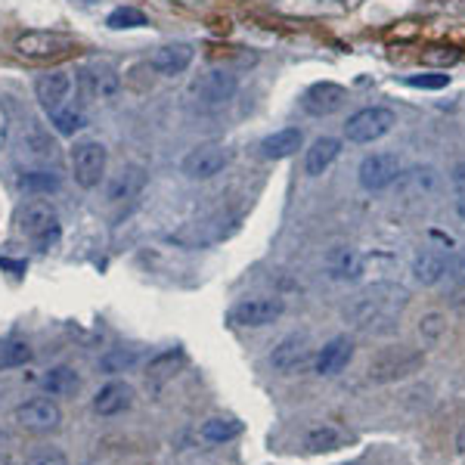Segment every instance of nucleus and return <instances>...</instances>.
Instances as JSON below:
<instances>
[{"mask_svg": "<svg viewBox=\"0 0 465 465\" xmlns=\"http://www.w3.org/2000/svg\"><path fill=\"white\" fill-rule=\"evenodd\" d=\"M409 305V292L400 282H373L345 305V320L369 335H394Z\"/></svg>", "mask_w": 465, "mask_h": 465, "instance_id": "f257e3e1", "label": "nucleus"}, {"mask_svg": "<svg viewBox=\"0 0 465 465\" xmlns=\"http://www.w3.org/2000/svg\"><path fill=\"white\" fill-rule=\"evenodd\" d=\"M236 87H239V81H236L233 72H227V69L205 72L199 81H193L190 93H186L190 109L202 112V116H211V112L227 109L230 99L236 97Z\"/></svg>", "mask_w": 465, "mask_h": 465, "instance_id": "f03ea898", "label": "nucleus"}, {"mask_svg": "<svg viewBox=\"0 0 465 465\" xmlns=\"http://www.w3.org/2000/svg\"><path fill=\"white\" fill-rule=\"evenodd\" d=\"M16 53L31 63H50V59H63L72 50H78V40L63 31H25L16 38Z\"/></svg>", "mask_w": 465, "mask_h": 465, "instance_id": "7ed1b4c3", "label": "nucleus"}, {"mask_svg": "<svg viewBox=\"0 0 465 465\" xmlns=\"http://www.w3.org/2000/svg\"><path fill=\"white\" fill-rule=\"evenodd\" d=\"M106 165H109V152L99 140H78L72 146V174H75V184L84 190H97L103 184Z\"/></svg>", "mask_w": 465, "mask_h": 465, "instance_id": "20e7f679", "label": "nucleus"}, {"mask_svg": "<svg viewBox=\"0 0 465 465\" xmlns=\"http://www.w3.org/2000/svg\"><path fill=\"white\" fill-rule=\"evenodd\" d=\"M397 125V116L388 109V106H366V109L354 112L345 125V137L348 143H375L382 140L385 133L394 131Z\"/></svg>", "mask_w": 465, "mask_h": 465, "instance_id": "39448f33", "label": "nucleus"}, {"mask_svg": "<svg viewBox=\"0 0 465 465\" xmlns=\"http://www.w3.org/2000/svg\"><path fill=\"white\" fill-rule=\"evenodd\" d=\"M19 230L29 236L40 252H47V248L56 245L59 239V218L47 202H29V205L19 211Z\"/></svg>", "mask_w": 465, "mask_h": 465, "instance_id": "423d86ee", "label": "nucleus"}, {"mask_svg": "<svg viewBox=\"0 0 465 465\" xmlns=\"http://www.w3.org/2000/svg\"><path fill=\"white\" fill-rule=\"evenodd\" d=\"M230 161H233L230 146H224V143H202V146H195V150H190L184 155V161H180V171H184L190 180H211V177H218V174L224 171Z\"/></svg>", "mask_w": 465, "mask_h": 465, "instance_id": "0eeeda50", "label": "nucleus"}, {"mask_svg": "<svg viewBox=\"0 0 465 465\" xmlns=\"http://www.w3.org/2000/svg\"><path fill=\"white\" fill-rule=\"evenodd\" d=\"M422 366V354L413 348H388L369 360V382H397Z\"/></svg>", "mask_w": 465, "mask_h": 465, "instance_id": "6e6552de", "label": "nucleus"}, {"mask_svg": "<svg viewBox=\"0 0 465 465\" xmlns=\"http://www.w3.org/2000/svg\"><path fill=\"white\" fill-rule=\"evenodd\" d=\"M400 159L394 152H373L360 161V171H357V180H360L363 190L369 193H382L388 186H394L400 180Z\"/></svg>", "mask_w": 465, "mask_h": 465, "instance_id": "1a4fd4ad", "label": "nucleus"}, {"mask_svg": "<svg viewBox=\"0 0 465 465\" xmlns=\"http://www.w3.org/2000/svg\"><path fill=\"white\" fill-rule=\"evenodd\" d=\"M286 314V301L282 298H245L239 305L230 307V323L242 329H261V326H271L280 316Z\"/></svg>", "mask_w": 465, "mask_h": 465, "instance_id": "9d476101", "label": "nucleus"}, {"mask_svg": "<svg viewBox=\"0 0 465 465\" xmlns=\"http://www.w3.org/2000/svg\"><path fill=\"white\" fill-rule=\"evenodd\" d=\"M78 84L81 90H84L87 99H103V103H109V99L118 97L121 90V78H118V69L109 63H90L81 69L78 75Z\"/></svg>", "mask_w": 465, "mask_h": 465, "instance_id": "9b49d317", "label": "nucleus"}, {"mask_svg": "<svg viewBox=\"0 0 465 465\" xmlns=\"http://www.w3.org/2000/svg\"><path fill=\"white\" fill-rule=\"evenodd\" d=\"M16 422L31 435H50V431L63 426V409L50 397H35V400L22 403L16 409Z\"/></svg>", "mask_w": 465, "mask_h": 465, "instance_id": "f8f14e48", "label": "nucleus"}, {"mask_svg": "<svg viewBox=\"0 0 465 465\" xmlns=\"http://www.w3.org/2000/svg\"><path fill=\"white\" fill-rule=\"evenodd\" d=\"M348 99V90L335 81H316L310 84L305 93H301V109L314 118H329L345 106Z\"/></svg>", "mask_w": 465, "mask_h": 465, "instance_id": "ddd939ff", "label": "nucleus"}, {"mask_svg": "<svg viewBox=\"0 0 465 465\" xmlns=\"http://www.w3.org/2000/svg\"><path fill=\"white\" fill-rule=\"evenodd\" d=\"M307 360H310V339L305 332L286 335V339H282L280 345L273 348V354H271V363L276 369H280V373H286V375L305 369Z\"/></svg>", "mask_w": 465, "mask_h": 465, "instance_id": "4468645a", "label": "nucleus"}, {"mask_svg": "<svg viewBox=\"0 0 465 465\" xmlns=\"http://www.w3.org/2000/svg\"><path fill=\"white\" fill-rule=\"evenodd\" d=\"M323 264H326V273L335 282H354L363 276V254L354 245H332L323 258Z\"/></svg>", "mask_w": 465, "mask_h": 465, "instance_id": "2eb2a0df", "label": "nucleus"}, {"mask_svg": "<svg viewBox=\"0 0 465 465\" xmlns=\"http://www.w3.org/2000/svg\"><path fill=\"white\" fill-rule=\"evenodd\" d=\"M69 93H72V75H69V72H47V75H40L35 81L38 103L44 106L50 116L63 109L65 99H69Z\"/></svg>", "mask_w": 465, "mask_h": 465, "instance_id": "dca6fc26", "label": "nucleus"}, {"mask_svg": "<svg viewBox=\"0 0 465 465\" xmlns=\"http://www.w3.org/2000/svg\"><path fill=\"white\" fill-rule=\"evenodd\" d=\"M305 450L307 453H332V450H341L350 441V435L345 428L332 426V422H314V426L305 428Z\"/></svg>", "mask_w": 465, "mask_h": 465, "instance_id": "f3484780", "label": "nucleus"}, {"mask_svg": "<svg viewBox=\"0 0 465 465\" xmlns=\"http://www.w3.org/2000/svg\"><path fill=\"white\" fill-rule=\"evenodd\" d=\"M193 47L190 44H165V47H159V50L152 53L150 56V65L159 75H184L186 69H190V63H193Z\"/></svg>", "mask_w": 465, "mask_h": 465, "instance_id": "a211bd4d", "label": "nucleus"}, {"mask_svg": "<svg viewBox=\"0 0 465 465\" xmlns=\"http://www.w3.org/2000/svg\"><path fill=\"white\" fill-rule=\"evenodd\" d=\"M133 407V388L127 382H109L106 388H99V394L93 397V413L97 416H121L125 409Z\"/></svg>", "mask_w": 465, "mask_h": 465, "instance_id": "6ab92c4d", "label": "nucleus"}, {"mask_svg": "<svg viewBox=\"0 0 465 465\" xmlns=\"http://www.w3.org/2000/svg\"><path fill=\"white\" fill-rule=\"evenodd\" d=\"M447 276V252L441 248H422L413 258V280L419 286H437Z\"/></svg>", "mask_w": 465, "mask_h": 465, "instance_id": "aec40b11", "label": "nucleus"}, {"mask_svg": "<svg viewBox=\"0 0 465 465\" xmlns=\"http://www.w3.org/2000/svg\"><path fill=\"white\" fill-rule=\"evenodd\" d=\"M341 155V140L339 137H320L310 143V150L305 155V171L310 177H320L332 168V161Z\"/></svg>", "mask_w": 465, "mask_h": 465, "instance_id": "412c9836", "label": "nucleus"}, {"mask_svg": "<svg viewBox=\"0 0 465 465\" xmlns=\"http://www.w3.org/2000/svg\"><path fill=\"white\" fill-rule=\"evenodd\" d=\"M301 140L305 137H301L298 127H282V131H273L271 137L261 140V155L271 161H282L301 150Z\"/></svg>", "mask_w": 465, "mask_h": 465, "instance_id": "4be33fe9", "label": "nucleus"}, {"mask_svg": "<svg viewBox=\"0 0 465 465\" xmlns=\"http://www.w3.org/2000/svg\"><path fill=\"white\" fill-rule=\"evenodd\" d=\"M350 357H354V341L345 339V335H341V339H332L320 350V357H316V373L320 375L341 373V369L350 363Z\"/></svg>", "mask_w": 465, "mask_h": 465, "instance_id": "5701e85b", "label": "nucleus"}, {"mask_svg": "<svg viewBox=\"0 0 465 465\" xmlns=\"http://www.w3.org/2000/svg\"><path fill=\"white\" fill-rule=\"evenodd\" d=\"M143 184H146V174H143V168H137V165H127V168H121V174L116 180L109 184V202H125V199H133L140 190H143Z\"/></svg>", "mask_w": 465, "mask_h": 465, "instance_id": "b1692460", "label": "nucleus"}, {"mask_svg": "<svg viewBox=\"0 0 465 465\" xmlns=\"http://www.w3.org/2000/svg\"><path fill=\"white\" fill-rule=\"evenodd\" d=\"M40 385H44V391L50 397H72L75 391L81 388V379H78V373L75 369H69V366H56V369H50V373L40 379Z\"/></svg>", "mask_w": 465, "mask_h": 465, "instance_id": "393cba45", "label": "nucleus"}, {"mask_svg": "<svg viewBox=\"0 0 465 465\" xmlns=\"http://www.w3.org/2000/svg\"><path fill=\"white\" fill-rule=\"evenodd\" d=\"M242 435V422L236 419H208L202 426V437L211 443H224V441H233V437Z\"/></svg>", "mask_w": 465, "mask_h": 465, "instance_id": "a878e982", "label": "nucleus"}, {"mask_svg": "<svg viewBox=\"0 0 465 465\" xmlns=\"http://www.w3.org/2000/svg\"><path fill=\"white\" fill-rule=\"evenodd\" d=\"M106 25L116 31H125V29H143V25H150V19H146L140 10H133V6H118V10L109 13Z\"/></svg>", "mask_w": 465, "mask_h": 465, "instance_id": "bb28decb", "label": "nucleus"}, {"mask_svg": "<svg viewBox=\"0 0 465 465\" xmlns=\"http://www.w3.org/2000/svg\"><path fill=\"white\" fill-rule=\"evenodd\" d=\"M50 121H53V127L63 133V137H75L78 131H84V127H87V116H84V112H75V109L53 112Z\"/></svg>", "mask_w": 465, "mask_h": 465, "instance_id": "cd10ccee", "label": "nucleus"}, {"mask_svg": "<svg viewBox=\"0 0 465 465\" xmlns=\"http://www.w3.org/2000/svg\"><path fill=\"white\" fill-rule=\"evenodd\" d=\"M31 360V348L25 341H13L0 350V369H16V366H25Z\"/></svg>", "mask_w": 465, "mask_h": 465, "instance_id": "c85d7f7f", "label": "nucleus"}, {"mask_svg": "<svg viewBox=\"0 0 465 465\" xmlns=\"http://www.w3.org/2000/svg\"><path fill=\"white\" fill-rule=\"evenodd\" d=\"M22 190L29 193H53L59 190V177L53 171H31L22 177Z\"/></svg>", "mask_w": 465, "mask_h": 465, "instance_id": "c756f323", "label": "nucleus"}, {"mask_svg": "<svg viewBox=\"0 0 465 465\" xmlns=\"http://www.w3.org/2000/svg\"><path fill=\"white\" fill-rule=\"evenodd\" d=\"M403 84L416 87V90H443V87L450 84V75H443V72H426V75L403 78Z\"/></svg>", "mask_w": 465, "mask_h": 465, "instance_id": "7c9ffc66", "label": "nucleus"}, {"mask_svg": "<svg viewBox=\"0 0 465 465\" xmlns=\"http://www.w3.org/2000/svg\"><path fill=\"white\" fill-rule=\"evenodd\" d=\"M447 332V320H443L441 314H428L426 320L419 323V335L428 341V345H435V341H441V335Z\"/></svg>", "mask_w": 465, "mask_h": 465, "instance_id": "2f4dec72", "label": "nucleus"}, {"mask_svg": "<svg viewBox=\"0 0 465 465\" xmlns=\"http://www.w3.org/2000/svg\"><path fill=\"white\" fill-rule=\"evenodd\" d=\"M407 180L409 184H416V190H422V195H428V193H435V186H437V171L435 168H413V171L407 174Z\"/></svg>", "mask_w": 465, "mask_h": 465, "instance_id": "473e14b6", "label": "nucleus"}, {"mask_svg": "<svg viewBox=\"0 0 465 465\" xmlns=\"http://www.w3.org/2000/svg\"><path fill=\"white\" fill-rule=\"evenodd\" d=\"M443 280H450L456 288H465V248H460V252H453L447 258V276Z\"/></svg>", "mask_w": 465, "mask_h": 465, "instance_id": "72a5a7b5", "label": "nucleus"}, {"mask_svg": "<svg viewBox=\"0 0 465 465\" xmlns=\"http://www.w3.org/2000/svg\"><path fill=\"white\" fill-rule=\"evenodd\" d=\"M22 465H69V460H65V453H59V450H38V453H31Z\"/></svg>", "mask_w": 465, "mask_h": 465, "instance_id": "f704fd0d", "label": "nucleus"}, {"mask_svg": "<svg viewBox=\"0 0 465 465\" xmlns=\"http://www.w3.org/2000/svg\"><path fill=\"white\" fill-rule=\"evenodd\" d=\"M428 63H441V65H453L456 59H460V53L450 50V47H431V50L426 53Z\"/></svg>", "mask_w": 465, "mask_h": 465, "instance_id": "c9c22d12", "label": "nucleus"}, {"mask_svg": "<svg viewBox=\"0 0 465 465\" xmlns=\"http://www.w3.org/2000/svg\"><path fill=\"white\" fill-rule=\"evenodd\" d=\"M450 186H453L460 195H465V161H460V165L450 171Z\"/></svg>", "mask_w": 465, "mask_h": 465, "instance_id": "e433bc0d", "label": "nucleus"}, {"mask_svg": "<svg viewBox=\"0 0 465 465\" xmlns=\"http://www.w3.org/2000/svg\"><path fill=\"white\" fill-rule=\"evenodd\" d=\"M127 363H133V357L116 354V357H106V360H103V366L109 369V373H118V366H127Z\"/></svg>", "mask_w": 465, "mask_h": 465, "instance_id": "4c0bfd02", "label": "nucleus"}, {"mask_svg": "<svg viewBox=\"0 0 465 465\" xmlns=\"http://www.w3.org/2000/svg\"><path fill=\"white\" fill-rule=\"evenodd\" d=\"M0 267H6V271H16V273L25 271V264H19V261H6V258H0Z\"/></svg>", "mask_w": 465, "mask_h": 465, "instance_id": "58836bf2", "label": "nucleus"}, {"mask_svg": "<svg viewBox=\"0 0 465 465\" xmlns=\"http://www.w3.org/2000/svg\"><path fill=\"white\" fill-rule=\"evenodd\" d=\"M456 447H460V456H462V460H465V428H462L460 441H456Z\"/></svg>", "mask_w": 465, "mask_h": 465, "instance_id": "ea45409f", "label": "nucleus"}, {"mask_svg": "<svg viewBox=\"0 0 465 465\" xmlns=\"http://www.w3.org/2000/svg\"><path fill=\"white\" fill-rule=\"evenodd\" d=\"M0 465H16V462H13V456H6V453H0Z\"/></svg>", "mask_w": 465, "mask_h": 465, "instance_id": "a19ab883", "label": "nucleus"}, {"mask_svg": "<svg viewBox=\"0 0 465 465\" xmlns=\"http://www.w3.org/2000/svg\"><path fill=\"white\" fill-rule=\"evenodd\" d=\"M456 214H460V218L465 220V202H460V205H456Z\"/></svg>", "mask_w": 465, "mask_h": 465, "instance_id": "79ce46f5", "label": "nucleus"}, {"mask_svg": "<svg viewBox=\"0 0 465 465\" xmlns=\"http://www.w3.org/2000/svg\"><path fill=\"white\" fill-rule=\"evenodd\" d=\"M341 465H360V462H341Z\"/></svg>", "mask_w": 465, "mask_h": 465, "instance_id": "37998d69", "label": "nucleus"}, {"mask_svg": "<svg viewBox=\"0 0 465 465\" xmlns=\"http://www.w3.org/2000/svg\"><path fill=\"white\" fill-rule=\"evenodd\" d=\"M0 435H4V431H0Z\"/></svg>", "mask_w": 465, "mask_h": 465, "instance_id": "c03bdc74", "label": "nucleus"}]
</instances>
